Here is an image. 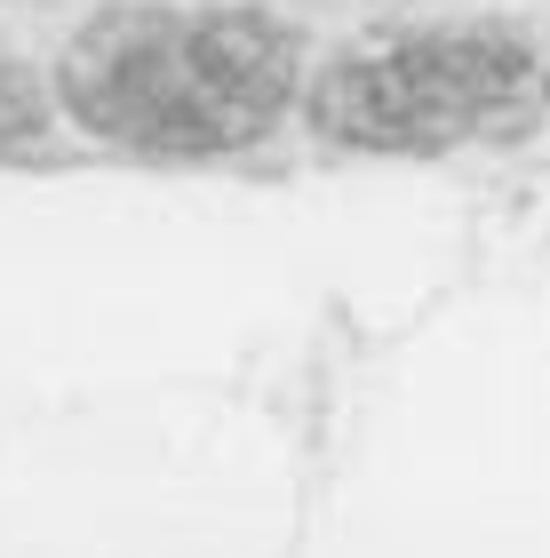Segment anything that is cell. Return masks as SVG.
<instances>
[{
	"instance_id": "obj_2",
	"label": "cell",
	"mask_w": 550,
	"mask_h": 558,
	"mask_svg": "<svg viewBox=\"0 0 550 558\" xmlns=\"http://www.w3.org/2000/svg\"><path fill=\"white\" fill-rule=\"evenodd\" d=\"M542 96H550V81L518 40L423 33V40H391L375 57L343 64L319 88V112L352 144L431 151V144H463V136H503L542 112Z\"/></svg>"
},
{
	"instance_id": "obj_1",
	"label": "cell",
	"mask_w": 550,
	"mask_h": 558,
	"mask_svg": "<svg viewBox=\"0 0 550 558\" xmlns=\"http://www.w3.org/2000/svg\"><path fill=\"white\" fill-rule=\"evenodd\" d=\"M288 40L247 9H112L64 57V96L136 151H232L288 105Z\"/></svg>"
}]
</instances>
